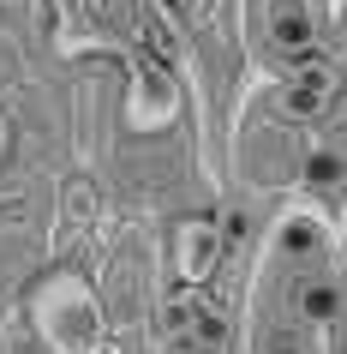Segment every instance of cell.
<instances>
[{
  "label": "cell",
  "instance_id": "obj_1",
  "mask_svg": "<svg viewBox=\"0 0 347 354\" xmlns=\"http://www.w3.org/2000/svg\"><path fill=\"white\" fill-rule=\"evenodd\" d=\"M30 318H37V336L54 354H102V336H108V318H102V300L84 277L60 270L37 288L30 300Z\"/></svg>",
  "mask_w": 347,
  "mask_h": 354
},
{
  "label": "cell",
  "instance_id": "obj_2",
  "mask_svg": "<svg viewBox=\"0 0 347 354\" xmlns=\"http://www.w3.org/2000/svg\"><path fill=\"white\" fill-rule=\"evenodd\" d=\"M180 66H156V60H132V84H126V127L132 132H168L180 120Z\"/></svg>",
  "mask_w": 347,
  "mask_h": 354
},
{
  "label": "cell",
  "instance_id": "obj_3",
  "mask_svg": "<svg viewBox=\"0 0 347 354\" xmlns=\"http://www.w3.org/2000/svg\"><path fill=\"white\" fill-rule=\"evenodd\" d=\"M264 30L281 55L306 60L324 37V19H317V0H264Z\"/></svg>",
  "mask_w": 347,
  "mask_h": 354
},
{
  "label": "cell",
  "instance_id": "obj_4",
  "mask_svg": "<svg viewBox=\"0 0 347 354\" xmlns=\"http://www.w3.org/2000/svg\"><path fill=\"white\" fill-rule=\"evenodd\" d=\"M216 264H221V223H210V216H186V223L174 228V270L198 288V282L216 277Z\"/></svg>",
  "mask_w": 347,
  "mask_h": 354
},
{
  "label": "cell",
  "instance_id": "obj_5",
  "mask_svg": "<svg viewBox=\"0 0 347 354\" xmlns=\"http://www.w3.org/2000/svg\"><path fill=\"white\" fill-rule=\"evenodd\" d=\"M324 241H329V216H324L317 205H288V210L270 223V259H293V264H306Z\"/></svg>",
  "mask_w": 347,
  "mask_h": 354
},
{
  "label": "cell",
  "instance_id": "obj_6",
  "mask_svg": "<svg viewBox=\"0 0 347 354\" xmlns=\"http://www.w3.org/2000/svg\"><path fill=\"white\" fill-rule=\"evenodd\" d=\"M329 96H335V73L329 66H299V73L275 78V109H281V120H311Z\"/></svg>",
  "mask_w": 347,
  "mask_h": 354
},
{
  "label": "cell",
  "instance_id": "obj_7",
  "mask_svg": "<svg viewBox=\"0 0 347 354\" xmlns=\"http://www.w3.org/2000/svg\"><path fill=\"white\" fill-rule=\"evenodd\" d=\"M293 313L306 318V324H335L341 318V282L335 277H306L293 288Z\"/></svg>",
  "mask_w": 347,
  "mask_h": 354
},
{
  "label": "cell",
  "instance_id": "obj_8",
  "mask_svg": "<svg viewBox=\"0 0 347 354\" xmlns=\"http://www.w3.org/2000/svg\"><path fill=\"white\" fill-rule=\"evenodd\" d=\"M60 223H66V228H90V223H102V192H96V180L72 174V180L60 187Z\"/></svg>",
  "mask_w": 347,
  "mask_h": 354
},
{
  "label": "cell",
  "instance_id": "obj_9",
  "mask_svg": "<svg viewBox=\"0 0 347 354\" xmlns=\"http://www.w3.org/2000/svg\"><path fill=\"white\" fill-rule=\"evenodd\" d=\"M180 324H186V336H192V348H210V354L228 348V318H221L216 306H180Z\"/></svg>",
  "mask_w": 347,
  "mask_h": 354
},
{
  "label": "cell",
  "instance_id": "obj_10",
  "mask_svg": "<svg viewBox=\"0 0 347 354\" xmlns=\"http://www.w3.org/2000/svg\"><path fill=\"white\" fill-rule=\"evenodd\" d=\"M299 180H306V187H317V192H329L335 180H341V150H335V145L306 150V162H299Z\"/></svg>",
  "mask_w": 347,
  "mask_h": 354
},
{
  "label": "cell",
  "instance_id": "obj_11",
  "mask_svg": "<svg viewBox=\"0 0 347 354\" xmlns=\"http://www.w3.org/2000/svg\"><path fill=\"white\" fill-rule=\"evenodd\" d=\"M6 145H12V132H6V114H0V156H6Z\"/></svg>",
  "mask_w": 347,
  "mask_h": 354
}]
</instances>
